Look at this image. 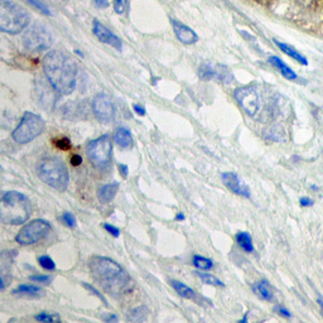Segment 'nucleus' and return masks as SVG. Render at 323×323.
Listing matches in <instances>:
<instances>
[{"mask_svg": "<svg viewBox=\"0 0 323 323\" xmlns=\"http://www.w3.org/2000/svg\"><path fill=\"white\" fill-rule=\"evenodd\" d=\"M89 267L93 279L106 293L114 297H120L130 292L133 280L115 260L106 256H92Z\"/></svg>", "mask_w": 323, "mask_h": 323, "instance_id": "obj_1", "label": "nucleus"}, {"mask_svg": "<svg viewBox=\"0 0 323 323\" xmlns=\"http://www.w3.org/2000/svg\"><path fill=\"white\" fill-rule=\"evenodd\" d=\"M43 70L47 80L61 95L73 92L77 81L75 61L62 51H52L44 57Z\"/></svg>", "mask_w": 323, "mask_h": 323, "instance_id": "obj_2", "label": "nucleus"}, {"mask_svg": "<svg viewBox=\"0 0 323 323\" xmlns=\"http://www.w3.org/2000/svg\"><path fill=\"white\" fill-rule=\"evenodd\" d=\"M31 215L28 197L18 191H8L1 196L0 220L5 225H20Z\"/></svg>", "mask_w": 323, "mask_h": 323, "instance_id": "obj_3", "label": "nucleus"}, {"mask_svg": "<svg viewBox=\"0 0 323 323\" xmlns=\"http://www.w3.org/2000/svg\"><path fill=\"white\" fill-rule=\"evenodd\" d=\"M37 172L40 179L54 190L63 192L69 186V169L59 158L50 157L42 159L38 164Z\"/></svg>", "mask_w": 323, "mask_h": 323, "instance_id": "obj_4", "label": "nucleus"}, {"mask_svg": "<svg viewBox=\"0 0 323 323\" xmlns=\"http://www.w3.org/2000/svg\"><path fill=\"white\" fill-rule=\"evenodd\" d=\"M31 17L19 5L10 0H0V31L17 35L28 27Z\"/></svg>", "mask_w": 323, "mask_h": 323, "instance_id": "obj_5", "label": "nucleus"}, {"mask_svg": "<svg viewBox=\"0 0 323 323\" xmlns=\"http://www.w3.org/2000/svg\"><path fill=\"white\" fill-rule=\"evenodd\" d=\"M44 130V121L37 114L27 111L23 115L18 126L14 129L12 137L19 144H27L39 137Z\"/></svg>", "mask_w": 323, "mask_h": 323, "instance_id": "obj_6", "label": "nucleus"}, {"mask_svg": "<svg viewBox=\"0 0 323 323\" xmlns=\"http://www.w3.org/2000/svg\"><path fill=\"white\" fill-rule=\"evenodd\" d=\"M112 144L109 135H103L95 140H91L86 146L87 158L97 169H105L109 167L111 161Z\"/></svg>", "mask_w": 323, "mask_h": 323, "instance_id": "obj_7", "label": "nucleus"}, {"mask_svg": "<svg viewBox=\"0 0 323 323\" xmlns=\"http://www.w3.org/2000/svg\"><path fill=\"white\" fill-rule=\"evenodd\" d=\"M22 42L23 46L31 52H42L51 48L53 37L46 25L37 23L27 28L22 37Z\"/></svg>", "mask_w": 323, "mask_h": 323, "instance_id": "obj_8", "label": "nucleus"}, {"mask_svg": "<svg viewBox=\"0 0 323 323\" xmlns=\"http://www.w3.org/2000/svg\"><path fill=\"white\" fill-rule=\"evenodd\" d=\"M52 226L48 221L37 218V220H32L27 225L20 229L18 233L16 235V241L19 245L27 246L36 244L40 240L46 239L50 235Z\"/></svg>", "mask_w": 323, "mask_h": 323, "instance_id": "obj_9", "label": "nucleus"}, {"mask_svg": "<svg viewBox=\"0 0 323 323\" xmlns=\"http://www.w3.org/2000/svg\"><path fill=\"white\" fill-rule=\"evenodd\" d=\"M235 99L248 115L255 116L258 114L259 108H260V100H259V95L254 87L245 86L235 90Z\"/></svg>", "mask_w": 323, "mask_h": 323, "instance_id": "obj_10", "label": "nucleus"}, {"mask_svg": "<svg viewBox=\"0 0 323 323\" xmlns=\"http://www.w3.org/2000/svg\"><path fill=\"white\" fill-rule=\"evenodd\" d=\"M92 111L95 118L101 123H110L115 115V109L106 93H99L92 100Z\"/></svg>", "mask_w": 323, "mask_h": 323, "instance_id": "obj_11", "label": "nucleus"}, {"mask_svg": "<svg viewBox=\"0 0 323 323\" xmlns=\"http://www.w3.org/2000/svg\"><path fill=\"white\" fill-rule=\"evenodd\" d=\"M221 178H222V182H224L225 186H226L231 192L237 195V196L250 198V190H249V187L240 179L236 173L225 172V173H222Z\"/></svg>", "mask_w": 323, "mask_h": 323, "instance_id": "obj_12", "label": "nucleus"}, {"mask_svg": "<svg viewBox=\"0 0 323 323\" xmlns=\"http://www.w3.org/2000/svg\"><path fill=\"white\" fill-rule=\"evenodd\" d=\"M93 35L96 36L103 43L109 44V46L114 47L118 51L123 50V43H121L120 38L118 36H115L114 33H111V31L106 28L103 23H100L99 20H93Z\"/></svg>", "mask_w": 323, "mask_h": 323, "instance_id": "obj_13", "label": "nucleus"}, {"mask_svg": "<svg viewBox=\"0 0 323 323\" xmlns=\"http://www.w3.org/2000/svg\"><path fill=\"white\" fill-rule=\"evenodd\" d=\"M172 27L174 29V33L177 36L178 39L184 44H193L198 40V36L192 28L187 27L186 24H182L176 19H171Z\"/></svg>", "mask_w": 323, "mask_h": 323, "instance_id": "obj_14", "label": "nucleus"}, {"mask_svg": "<svg viewBox=\"0 0 323 323\" xmlns=\"http://www.w3.org/2000/svg\"><path fill=\"white\" fill-rule=\"evenodd\" d=\"M119 187L120 184L118 182H111V183L104 184L103 187H100L99 191H97V198L101 203L106 205L114 199V197L116 196V193L119 191Z\"/></svg>", "mask_w": 323, "mask_h": 323, "instance_id": "obj_15", "label": "nucleus"}, {"mask_svg": "<svg viewBox=\"0 0 323 323\" xmlns=\"http://www.w3.org/2000/svg\"><path fill=\"white\" fill-rule=\"evenodd\" d=\"M252 289L256 293V295H259L263 301L271 302L274 299L273 288H271L270 283L268 282V280H260V282L252 286Z\"/></svg>", "mask_w": 323, "mask_h": 323, "instance_id": "obj_16", "label": "nucleus"}, {"mask_svg": "<svg viewBox=\"0 0 323 323\" xmlns=\"http://www.w3.org/2000/svg\"><path fill=\"white\" fill-rule=\"evenodd\" d=\"M171 286L173 287V289L178 293V295H180L182 298L186 299H196L197 298V293L193 290L191 287H188L184 283L179 282V280H171Z\"/></svg>", "mask_w": 323, "mask_h": 323, "instance_id": "obj_17", "label": "nucleus"}, {"mask_svg": "<svg viewBox=\"0 0 323 323\" xmlns=\"http://www.w3.org/2000/svg\"><path fill=\"white\" fill-rule=\"evenodd\" d=\"M269 62H270L274 67H277V69L280 71V73H282L286 78H288V80H295V78H297V75L294 73V71H293L290 67H288L286 63L283 62L279 57L271 56L270 58H269Z\"/></svg>", "mask_w": 323, "mask_h": 323, "instance_id": "obj_18", "label": "nucleus"}, {"mask_svg": "<svg viewBox=\"0 0 323 323\" xmlns=\"http://www.w3.org/2000/svg\"><path fill=\"white\" fill-rule=\"evenodd\" d=\"M114 139H115L116 144L121 148H129L133 144V137H131V133L127 130L126 127H119L116 130L115 135H114Z\"/></svg>", "mask_w": 323, "mask_h": 323, "instance_id": "obj_19", "label": "nucleus"}, {"mask_svg": "<svg viewBox=\"0 0 323 323\" xmlns=\"http://www.w3.org/2000/svg\"><path fill=\"white\" fill-rule=\"evenodd\" d=\"M236 242L239 244L240 248H241L245 252H248V254L254 252L255 248L254 244H252L251 235L249 233H246V231H240V233H236Z\"/></svg>", "mask_w": 323, "mask_h": 323, "instance_id": "obj_20", "label": "nucleus"}, {"mask_svg": "<svg viewBox=\"0 0 323 323\" xmlns=\"http://www.w3.org/2000/svg\"><path fill=\"white\" fill-rule=\"evenodd\" d=\"M198 75L201 80L210 81L216 77L220 78L221 76H222V73H221V71H217V70L215 69L212 65H210V63H203V65H201V67H199Z\"/></svg>", "mask_w": 323, "mask_h": 323, "instance_id": "obj_21", "label": "nucleus"}, {"mask_svg": "<svg viewBox=\"0 0 323 323\" xmlns=\"http://www.w3.org/2000/svg\"><path fill=\"white\" fill-rule=\"evenodd\" d=\"M275 44H277V46L279 47L280 50L286 53V54H288L289 57L294 58L295 61H298L299 63H302V65H307V59L302 56L301 53H298V51H295L293 47L288 46V44H286V43H282V42H278V40H275Z\"/></svg>", "mask_w": 323, "mask_h": 323, "instance_id": "obj_22", "label": "nucleus"}, {"mask_svg": "<svg viewBox=\"0 0 323 323\" xmlns=\"http://www.w3.org/2000/svg\"><path fill=\"white\" fill-rule=\"evenodd\" d=\"M149 314V309L145 305H140V307L134 308L133 311L129 314V320L133 323H143L146 320Z\"/></svg>", "mask_w": 323, "mask_h": 323, "instance_id": "obj_23", "label": "nucleus"}, {"mask_svg": "<svg viewBox=\"0 0 323 323\" xmlns=\"http://www.w3.org/2000/svg\"><path fill=\"white\" fill-rule=\"evenodd\" d=\"M193 265L198 269V270H210L214 268V261L211 259L206 258V256H202V255H193L192 259Z\"/></svg>", "mask_w": 323, "mask_h": 323, "instance_id": "obj_24", "label": "nucleus"}, {"mask_svg": "<svg viewBox=\"0 0 323 323\" xmlns=\"http://www.w3.org/2000/svg\"><path fill=\"white\" fill-rule=\"evenodd\" d=\"M264 137L268 140H273V142H280L284 140L286 135H284V130L280 126H271L267 129L264 133Z\"/></svg>", "mask_w": 323, "mask_h": 323, "instance_id": "obj_25", "label": "nucleus"}, {"mask_svg": "<svg viewBox=\"0 0 323 323\" xmlns=\"http://www.w3.org/2000/svg\"><path fill=\"white\" fill-rule=\"evenodd\" d=\"M196 275L202 280L203 283L208 284V286H214V287H225V284L222 283V280L218 279L217 277H215L210 273H202V271H196Z\"/></svg>", "mask_w": 323, "mask_h": 323, "instance_id": "obj_26", "label": "nucleus"}, {"mask_svg": "<svg viewBox=\"0 0 323 323\" xmlns=\"http://www.w3.org/2000/svg\"><path fill=\"white\" fill-rule=\"evenodd\" d=\"M40 293L39 287L35 286V284H22V286H18L14 290H13V294H38Z\"/></svg>", "mask_w": 323, "mask_h": 323, "instance_id": "obj_27", "label": "nucleus"}, {"mask_svg": "<svg viewBox=\"0 0 323 323\" xmlns=\"http://www.w3.org/2000/svg\"><path fill=\"white\" fill-rule=\"evenodd\" d=\"M36 321L40 323H61V318L57 313H47V312H40L36 314Z\"/></svg>", "mask_w": 323, "mask_h": 323, "instance_id": "obj_28", "label": "nucleus"}, {"mask_svg": "<svg viewBox=\"0 0 323 323\" xmlns=\"http://www.w3.org/2000/svg\"><path fill=\"white\" fill-rule=\"evenodd\" d=\"M38 263H39V265L43 268L44 270L52 271L56 269V263H54V260H53L51 256H48V255H42V256H39V258H38Z\"/></svg>", "mask_w": 323, "mask_h": 323, "instance_id": "obj_29", "label": "nucleus"}, {"mask_svg": "<svg viewBox=\"0 0 323 323\" xmlns=\"http://www.w3.org/2000/svg\"><path fill=\"white\" fill-rule=\"evenodd\" d=\"M61 220H62L63 224L67 227H70V229H73V227L77 225V220H76L75 215L71 214V212H63L62 216H61Z\"/></svg>", "mask_w": 323, "mask_h": 323, "instance_id": "obj_30", "label": "nucleus"}, {"mask_svg": "<svg viewBox=\"0 0 323 323\" xmlns=\"http://www.w3.org/2000/svg\"><path fill=\"white\" fill-rule=\"evenodd\" d=\"M129 6V0H114V10L118 14H124Z\"/></svg>", "mask_w": 323, "mask_h": 323, "instance_id": "obj_31", "label": "nucleus"}, {"mask_svg": "<svg viewBox=\"0 0 323 323\" xmlns=\"http://www.w3.org/2000/svg\"><path fill=\"white\" fill-rule=\"evenodd\" d=\"M27 1H28L29 4H32L35 8H37L38 10H40L43 14H46V16H51V12L50 9H48V6H47L43 1H40V0H27Z\"/></svg>", "mask_w": 323, "mask_h": 323, "instance_id": "obj_32", "label": "nucleus"}, {"mask_svg": "<svg viewBox=\"0 0 323 323\" xmlns=\"http://www.w3.org/2000/svg\"><path fill=\"white\" fill-rule=\"evenodd\" d=\"M104 229H105L110 235H112L114 237H119L120 236V230H119L118 227L114 226L111 224H104Z\"/></svg>", "mask_w": 323, "mask_h": 323, "instance_id": "obj_33", "label": "nucleus"}, {"mask_svg": "<svg viewBox=\"0 0 323 323\" xmlns=\"http://www.w3.org/2000/svg\"><path fill=\"white\" fill-rule=\"evenodd\" d=\"M56 145L58 146L59 149L62 150H69L71 148V142H70L67 138H62V139H59L56 142Z\"/></svg>", "mask_w": 323, "mask_h": 323, "instance_id": "obj_34", "label": "nucleus"}, {"mask_svg": "<svg viewBox=\"0 0 323 323\" xmlns=\"http://www.w3.org/2000/svg\"><path fill=\"white\" fill-rule=\"evenodd\" d=\"M84 287H85V288H86V289H89V290H90V292H92L93 294L96 295L97 298H99V299H101V301H103L104 303H105V305H108V301H106V299L104 298V295L101 294V293H100L99 290H97V289L95 288V287L90 286V284H87V283H84Z\"/></svg>", "mask_w": 323, "mask_h": 323, "instance_id": "obj_35", "label": "nucleus"}, {"mask_svg": "<svg viewBox=\"0 0 323 323\" xmlns=\"http://www.w3.org/2000/svg\"><path fill=\"white\" fill-rule=\"evenodd\" d=\"M275 312H277L279 316H282V317H286V318L292 317L290 312H289L286 307H283V305H277V307H275Z\"/></svg>", "mask_w": 323, "mask_h": 323, "instance_id": "obj_36", "label": "nucleus"}, {"mask_svg": "<svg viewBox=\"0 0 323 323\" xmlns=\"http://www.w3.org/2000/svg\"><path fill=\"white\" fill-rule=\"evenodd\" d=\"M29 279L32 280V282H36V283H47L50 282L51 277L50 275H31L29 277Z\"/></svg>", "mask_w": 323, "mask_h": 323, "instance_id": "obj_37", "label": "nucleus"}, {"mask_svg": "<svg viewBox=\"0 0 323 323\" xmlns=\"http://www.w3.org/2000/svg\"><path fill=\"white\" fill-rule=\"evenodd\" d=\"M103 320L105 323H118L119 318L115 313H106L103 316Z\"/></svg>", "mask_w": 323, "mask_h": 323, "instance_id": "obj_38", "label": "nucleus"}, {"mask_svg": "<svg viewBox=\"0 0 323 323\" xmlns=\"http://www.w3.org/2000/svg\"><path fill=\"white\" fill-rule=\"evenodd\" d=\"M95 6H97L99 9H106V8H109L110 3L109 0H92Z\"/></svg>", "mask_w": 323, "mask_h": 323, "instance_id": "obj_39", "label": "nucleus"}, {"mask_svg": "<svg viewBox=\"0 0 323 323\" xmlns=\"http://www.w3.org/2000/svg\"><path fill=\"white\" fill-rule=\"evenodd\" d=\"M299 203H301L302 207H311V206H313V199H311L309 197H302L301 199H299Z\"/></svg>", "mask_w": 323, "mask_h": 323, "instance_id": "obj_40", "label": "nucleus"}, {"mask_svg": "<svg viewBox=\"0 0 323 323\" xmlns=\"http://www.w3.org/2000/svg\"><path fill=\"white\" fill-rule=\"evenodd\" d=\"M118 168H119V172H120L121 177L126 178L127 173H129V168H127V165L126 164H119Z\"/></svg>", "mask_w": 323, "mask_h": 323, "instance_id": "obj_41", "label": "nucleus"}, {"mask_svg": "<svg viewBox=\"0 0 323 323\" xmlns=\"http://www.w3.org/2000/svg\"><path fill=\"white\" fill-rule=\"evenodd\" d=\"M81 163H82V158H81V156H72L71 158V164L75 165V167H77V165H80Z\"/></svg>", "mask_w": 323, "mask_h": 323, "instance_id": "obj_42", "label": "nucleus"}, {"mask_svg": "<svg viewBox=\"0 0 323 323\" xmlns=\"http://www.w3.org/2000/svg\"><path fill=\"white\" fill-rule=\"evenodd\" d=\"M134 111L137 112V114L139 116H144V115H145V109H144L143 106L134 105Z\"/></svg>", "mask_w": 323, "mask_h": 323, "instance_id": "obj_43", "label": "nucleus"}, {"mask_svg": "<svg viewBox=\"0 0 323 323\" xmlns=\"http://www.w3.org/2000/svg\"><path fill=\"white\" fill-rule=\"evenodd\" d=\"M186 220V216H184L183 212H178L177 215H176V221H183Z\"/></svg>", "mask_w": 323, "mask_h": 323, "instance_id": "obj_44", "label": "nucleus"}, {"mask_svg": "<svg viewBox=\"0 0 323 323\" xmlns=\"http://www.w3.org/2000/svg\"><path fill=\"white\" fill-rule=\"evenodd\" d=\"M248 317H249V312H246L245 316H244V318H242V320H240L239 323H249Z\"/></svg>", "mask_w": 323, "mask_h": 323, "instance_id": "obj_45", "label": "nucleus"}, {"mask_svg": "<svg viewBox=\"0 0 323 323\" xmlns=\"http://www.w3.org/2000/svg\"><path fill=\"white\" fill-rule=\"evenodd\" d=\"M317 303L321 305V307L323 308V301H322V299H317Z\"/></svg>", "mask_w": 323, "mask_h": 323, "instance_id": "obj_46", "label": "nucleus"}, {"mask_svg": "<svg viewBox=\"0 0 323 323\" xmlns=\"http://www.w3.org/2000/svg\"><path fill=\"white\" fill-rule=\"evenodd\" d=\"M261 1H271V0H261Z\"/></svg>", "mask_w": 323, "mask_h": 323, "instance_id": "obj_47", "label": "nucleus"}, {"mask_svg": "<svg viewBox=\"0 0 323 323\" xmlns=\"http://www.w3.org/2000/svg\"><path fill=\"white\" fill-rule=\"evenodd\" d=\"M62 1H69V0H62Z\"/></svg>", "mask_w": 323, "mask_h": 323, "instance_id": "obj_48", "label": "nucleus"}]
</instances>
